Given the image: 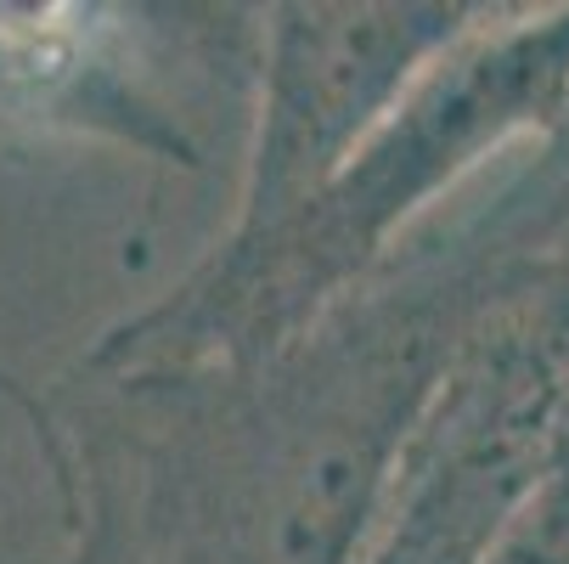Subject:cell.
<instances>
[{
  "label": "cell",
  "mask_w": 569,
  "mask_h": 564,
  "mask_svg": "<svg viewBox=\"0 0 569 564\" xmlns=\"http://www.w3.org/2000/svg\"><path fill=\"white\" fill-rule=\"evenodd\" d=\"M536 260L350 294L249 367L164 378L192 407L147 452L136 553L79 564H356L446 362Z\"/></svg>",
  "instance_id": "obj_1"
},
{
  "label": "cell",
  "mask_w": 569,
  "mask_h": 564,
  "mask_svg": "<svg viewBox=\"0 0 569 564\" xmlns=\"http://www.w3.org/2000/svg\"><path fill=\"white\" fill-rule=\"evenodd\" d=\"M569 108V7L519 23H468L389 113L350 147L299 215L249 249H220L170 299L108 334L91 373L164 384L231 373L305 334L361 288L389 237L479 158Z\"/></svg>",
  "instance_id": "obj_2"
},
{
  "label": "cell",
  "mask_w": 569,
  "mask_h": 564,
  "mask_svg": "<svg viewBox=\"0 0 569 564\" xmlns=\"http://www.w3.org/2000/svg\"><path fill=\"white\" fill-rule=\"evenodd\" d=\"M569 407V244L541 255L446 362L356 564H491Z\"/></svg>",
  "instance_id": "obj_3"
},
{
  "label": "cell",
  "mask_w": 569,
  "mask_h": 564,
  "mask_svg": "<svg viewBox=\"0 0 569 564\" xmlns=\"http://www.w3.org/2000/svg\"><path fill=\"white\" fill-rule=\"evenodd\" d=\"M468 18L462 7H277L249 187L220 249H249L299 215Z\"/></svg>",
  "instance_id": "obj_4"
},
{
  "label": "cell",
  "mask_w": 569,
  "mask_h": 564,
  "mask_svg": "<svg viewBox=\"0 0 569 564\" xmlns=\"http://www.w3.org/2000/svg\"><path fill=\"white\" fill-rule=\"evenodd\" d=\"M73 564H79V558H73Z\"/></svg>",
  "instance_id": "obj_5"
}]
</instances>
